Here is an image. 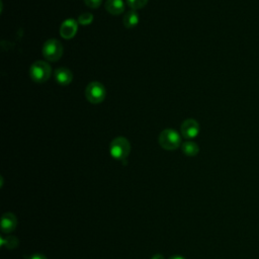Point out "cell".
<instances>
[{
  "instance_id": "12",
  "label": "cell",
  "mask_w": 259,
  "mask_h": 259,
  "mask_svg": "<svg viewBox=\"0 0 259 259\" xmlns=\"http://www.w3.org/2000/svg\"><path fill=\"white\" fill-rule=\"evenodd\" d=\"M182 148V152L186 155V156H189V157H193V156H196L199 152V148L197 146L196 143L192 142V141H186L182 144L181 146Z\"/></svg>"
},
{
  "instance_id": "5",
  "label": "cell",
  "mask_w": 259,
  "mask_h": 259,
  "mask_svg": "<svg viewBox=\"0 0 259 259\" xmlns=\"http://www.w3.org/2000/svg\"><path fill=\"white\" fill-rule=\"evenodd\" d=\"M85 96L91 103L97 104L102 102L106 96V90L104 86L99 82H91L87 85L85 90Z\"/></svg>"
},
{
  "instance_id": "2",
  "label": "cell",
  "mask_w": 259,
  "mask_h": 259,
  "mask_svg": "<svg viewBox=\"0 0 259 259\" xmlns=\"http://www.w3.org/2000/svg\"><path fill=\"white\" fill-rule=\"evenodd\" d=\"M109 151L112 158L116 160H123L131 152V144L125 138L117 137L111 141Z\"/></svg>"
},
{
  "instance_id": "11",
  "label": "cell",
  "mask_w": 259,
  "mask_h": 259,
  "mask_svg": "<svg viewBox=\"0 0 259 259\" xmlns=\"http://www.w3.org/2000/svg\"><path fill=\"white\" fill-rule=\"evenodd\" d=\"M139 14L136 10H130L127 11L124 16H123V19H122V22H123V25L126 27V28H134L135 26L138 25L139 23Z\"/></svg>"
},
{
  "instance_id": "17",
  "label": "cell",
  "mask_w": 259,
  "mask_h": 259,
  "mask_svg": "<svg viewBox=\"0 0 259 259\" xmlns=\"http://www.w3.org/2000/svg\"><path fill=\"white\" fill-rule=\"evenodd\" d=\"M28 259H48V258H47L45 255H42V254L36 253V254H33V255L29 256Z\"/></svg>"
},
{
  "instance_id": "1",
  "label": "cell",
  "mask_w": 259,
  "mask_h": 259,
  "mask_svg": "<svg viewBox=\"0 0 259 259\" xmlns=\"http://www.w3.org/2000/svg\"><path fill=\"white\" fill-rule=\"evenodd\" d=\"M52 74V69L49 63L45 61H35L29 70V75L32 81L35 83H44L46 82Z\"/></svg>"
},
{
  "instance_id": "19",
  "label": "cell",
  "mask_w": 259,
  "mask_h": 259,
  "mask_svg": "<svg viewBox=\"0 0 259 259\" xmlns=\"http://www.w3.org/2000/svg\"><path fill=\"white\" fill-rule=\"evenodd\" d=\"M169 259H185V258H184V257H182V256H179V255H175V256L170 257Z\"/></svg>"
},
{
  "instance_id": "3",
  "label": "cell",
  "mask_w": 259,
  "mask_h": 259,
  "mask_svg": "<svg viewBox=\"0 0 259 259\" xmlns=\"http://www.w3.org/2000/svg\"><path fill=\"white\" fill-rule=\"evenodd\" d=\"M159 144L163 149L172 151L180 146L181 137L176 131L172 128H166L162 131L159 136Z\"/></svg>"
},
{
  "instance_id": "18",
  "label": "cell",
  "mask_w": 259,
  "mask_h": 259,
  "mask_svg": "<svg viewBox=\"0 0 259 259\" xmlns=\"http://www.w3.org/2000/svg\"><path fill=\"white\" fill-rule=\"evenodd\" d=\"M152 259H164V256H163V255H161V254H157V255L153 256V257H152Z\"/></svg>"
},
{
  "instance_id": "9",
  "label": "cell",
  "mask_w": 259,
  "mask_h": 259,
  "mask_svg": "<svg viewBox=\"0 0 259 259\" xmlns=\"http://www.w3.org/2000/svg\"><path fill=\"white\" fill-rule=\"evenodd\" d=\"M17 225L16 217L11 212H6L2 215L1 220V230L4 233H10L12 232Z\"/></svg>"
},
{
  "instance_id": "16",
  "label": "cell",
  "mask_w": 259,
  "mask_h": 259,
  "mask_svg": "<svg viewBox=\"0 0 259 259\" xmlns=\"http://www.w3.org/2000/svg\"><path fill=\"white\" fill-rule=\"evenodd\" d=\"M84 2L88 7L94 9V8H98L101 5L102 0H84Z\"/></svg>"
},
{
  "instance_id": "6",
  "label": "cell",
  "mask_w": 259,
  "mask_h": 259,
  "mask_svg": "<svg viewBox=\"0 0 259 259\" xmlns=\"http://www.w3.org/2000/svg\"><path fill=\"white\" fill-rule=\"evenodd\" d=\"M181 134L185 139H193L199 134V124L193 118L185 119L181 124Z\"/></svg>"
},
{
  "instance_id": "7",
  "label": "cell",
  "mask_w": 259,
  "mask_h": 259,
  "mask_svg": "<svg viewBox=\"0 0 259 259\" xmlns=\"http://www.w3.org/2000/svg\"><path fill=\"white\" fill-rule=\"evenodd\" d=\"M78 30V22L73 18H68L60 26V34L66 39L73 38Z\"/></svg>"
},
{
  "instance_id": "14",
  "label": "cell",
  "mask_w": 259,
  "mask_h": 259,
  "mask_svg": "<svg viewBox=\"0 0 259 259\" xmlns=\"http://www.w3.org/2000/svg\"><path fill=\"white\" fill-rule=\"evenodd\" d=\"M126 3L133 10H138L143 8L148 3V0H126Z\"/></svg>"
},
{
  "instance_id": "4",
  "label": "cell",
  "mask_w": 259,
  "mask_h": 259,
  "mask_svg": "<svg viewBox=\"0 0 259 259\" xmlns=\"http://www.w3.org/2000/svg\"><path fill=\"white\" fill-rule=\"evenodd\" d=\"M42 55L46 60L51 62L58 61L63 55V46L56 38L48 39L42 46Z\"/></svg>"
},
{
  "instance_id": "15",
  "label": "cell",
  "mask_w": 259,
  "mask_h": 259,
  "mask_svg": "<svg viewBox=\"0 0 259 259\" xmlns=\"http://www.w3.org/2000/svg\"><path fill=\"white\" fill-rule=\"evenodd\" d=\"M93 21V15L89 12H85L82 13L81 15H79L78 17V22L82 25H88Z\"/></svg>"
},
{
  "instance_id": "13",
  "label": "cell",
  "mask_w": 259,
  "mask_h": 259,
  "mask_svg": "<svg viewBox=\"0 0 259 259\" xmlns=\"http://www.w3.org/2000/svg\"><path fill=\"white\" fill-rule=\"evenodd\" d=\"M1 244L4 245V246H6V247L9 248V249H12V248H14V247L17 246L18 240H17V238H15V237H13V236H7L5 239H4V238L1 239Z\"/></svg>"
},
{
  "instance_id": "8",
  "label": "cell",
  "mask_w": 259,
  "mask_h": 259,
  "mask_svg": "<svg viewBox=\"0 0 259 259\" xmlns=\"http://www.w3.org/2000/svg\"><path fill=\"white\" fill-rule=\"evenodd\" d=\"M54 76H55V80L62 86L69 85L73 80V73L68 68H64V67L58 68L55 71Z\"/></svg>"
},
{
  "instance_id": "10",
  "label": "cell",
  "mask_w": 259,
  "mask_h": 259,
  "mask_svg": "<svg viewBox=\"0 0 259 259\" xmlns=\"http://www.w3.org/2000/svg\"><path fill=\"white\" fill-rule=\"evenodd\" d=\"M104 6L107 12L113 15L121 14L124 11V2L122 0H106Z\"/></svg>"
}]
</instances>
